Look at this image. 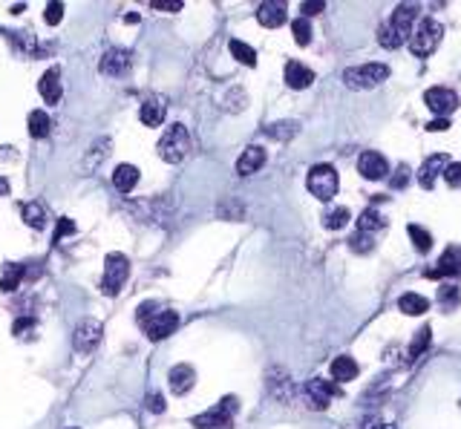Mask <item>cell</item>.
<instances>
[{
  "mask_svg": "<svg viewBox=\"0 0 461 429\" xmlns=\"http://www.w3.org/2000/svg\"><path fill=\"white\" fill-rule=\"evenodd\" d=\"M387 228V219H383V213L378 207H366L360 217H358V231L352 237V248L358 254H369L375 248V239L380 237V231Z\"/></svg>",
  "mask_w": 461,
  "mask_h": 429,
  "instance_id": "1",
  "label": "cell"
},
{
  "mask_svg": "<svg viewBox=\"0 0 461 429\" xmlns=\"http://www.w3.org/2000/svg\"><path fill=\"white\" fill-rule=\"evenodd\" d=\"M441 38H444V26H441L435 18H421V21L412 26V32H410L407 41H410L412 55L427 58V55H432V52L438 49Z\"/></svg>",
  "mask_w": 461,
  "mask_h": 429,
  "instance_id": "2",
  "label": "cell"
},
{
  "mask_svg": "<svg viewBox=\"0 0 461 429\" xmlns=\"http://www.w3.org/2000/svg\"><path fill=\"white\" fill-rule=\"evenodd\" d=\"M188 153H191V135H188V130L182 124H171L165 130V135L159 138V156H162V162L179 165V162H185Z\"/></svg>",
  "mask_w": 461,
  "mask_h": 429,
  "instance_id": "3",
  "label": "cell"
},
{
  "mask_svg": "<svg viewBox=\"0 0 461 429\" xmlns=\"http://www.w3.org/2000/svg\"><path fill=\"white\" fill-rule=\"evenodd\" d=\"M390 78V66L387 63H363V66H352L343 73V81L346 87L352 90H369V87H378Z\"/></svg>",
  "mask_w": 461,
  "mask_h": 429,
  "instance_id": "4",
  "label": "cell"
},
{
  "mask_svg": "<svg viewBox=\"0 0 461 429\" xmlns=\"http://www.w3.org/2000/svg\"><path fill=\"white\" fill-rule=\"evenodd\" d=\"M305 185H309L312 196L329 202V199L338 193L340 179H338V170H335L332 165H315V167L309 170V179H305Z\"/></svg>",
  "mask_w": 461,
  "mask_h": 429,
  "instance_id": "5",
  "label": "cell"
},
{
  "mask_svg": "<svg viewBox=\"0 0 461 429\" xmlns=\"http://www.w3.org/2000/svg\"><path fill=\"white\" fill-rule=\"evenodd\" d=\"M130 276V262L124 254H107V262H104V282H101V289L107 294H118L124 289V282Z\"/></svg>",
  "mask_w": 461,
  "mask_h": 429,
  "instance_id": "6",
  "label": "cell"
},
{
  "mask_svg": "<svg viewBox=\"0 0 461 429\" xmlns=\"http://www.w3.org/2000/svg\"><path fill=\"white\" fill-rule=\"evenodd\" d=\"M234 409H237V400L225 398L216 409H211L205 415H196L193 426L196 429H234Z\"/></svg>",
  "mask_w": 461,
  "mask_h": 429,
  "instance_id": "7",
  "label": "cell"
},
{
  "mask_svg": "<svg viewBox=\"0 0 461 429\" xmlns=\"http://www.w3.org/2000/svg\"><path fill=\"white\" fill-rule=\"evenodd\" d=\"M338 395H340V389L335 383L323 381V378H315V381H309L303 386V398H305V403H309L312 409H329V403Z\"/></svg>",
  "mask_w": 461,
  "mask_h": 429,
  "instance_id": "8",
  "label": "cell"
},
{
  "mask_svg": "<svg viewBox=\"0 0 461 429\" xmlns=\"http://www.w3.org/2000/svg\"><path fill=\"white\" fill-rule=\"evenodd\" d=\"M101 334H104L101 323H98L96 317H87V320H81L78 326H75L72 343H75V348H78L81 354H90V351H93V348L101 343Z\"/></svg>",
  "mask_w": 461,
  "mask_h": 429,
  "instance_id": "9",
  "label": "cell"
},
{
  "mask_svg": "<svg viewBox=\"0 0 461 429\" xmlns=\"http://www.w3.org/2000/svg\"><path fill=\"white\" fill-rule=\"evenodd\" d=\"M179 329V314L176 311H156L153 320L144 326V334L150 340H168Z\"/></svg>",
  "mask_w": 461,
  "mask_h": 429,
  "instance_id": "10",
  "label": "cell"
},
{
  "mask_svg": "<svg viewBox=\"0 0 461 429\" xmlns=\"http://www.w3.org/2000/svg\"><path fill=\"white\" fill-rule=\"evenodd\" d=\"M418 15H421V6H418V4H401V6L392 12V18H390L387 24L407 41L410 32H412V26L418 24Z\"/></svg>",
  "mask_w": 461,
  "mask_h": 429,
  "instance_id": "11",
  "label": "cell"
},
{
  "mask_svg": "<svg viewBox=\"0 0 461 429\" xmlns=\"http://www.w3.org/2000/svg\"><path fill=\"white\" fill-rule=\"evenodd\" d=\"M358 170H360L363 179L378 182V179H383V176L390 173V162L383 159L378 150H366V153H360V159H358Z\"/></svg>",
  "mask_w": 461,
  "mask_h": 429,
  "instance_id": "12",
  "label": "cell"
},
{
  "mask_svg": "<svg viewBox=\"0 0 461 429\" xmlns=\"http://www.w3.org/2000/svg\"><path fill=\"white\" fill-rule=\"evenodd\" d=\"M130 63H133V55L127 49H121V46H113L101 58V73L110 76V78H121L127 69H130Z\"/></svg>",
  "mask_w": 461,
  "mask_h": 429,
  "instance_id": "13",
  "label": "cell"
},
{
  "mask_svg": "<svg viewBox=\"0 0 461 429\" xmlns=\"http://www.w3.org/2000/svg\"><path fill=\"white\" fill-rule=\"evenodd\" d=\"M424 101L435 115H447V113H452L458 107V95L452 90H447V87H430Z\"/></svg>",
  "mask_w": 461,
  "mask_h": 429,
  "instance_id": "14",
  "label": "cell"
},
{
  "mask_svg": "<svg viewBox=\"0 0 461 429\" xmlns=\"http://www.w3.org/2000/svg\"><path fill=\"white\" fill-rule=\"evenodd\" d=\"M447 162H450V156L447 153H435V156H430L424 165H421V170L415 173V179H418V185L424 187V190H430V187H435V182H438V173L447 167Z\"/></svg>",
  "mask_w": 461,
  "mask_h": 429,
  "instance_id": "15",
  "label": "cell"
},
{
  "mask_svg": "<svg viewBox=\"0 0 461 429\" xmlns=\"http://www.w3.org/2000/svg\"><path fill=\"white\" fill-rule=\"evenodd\" d=\"M285 15H288V9H285L283 0H265V4H260V9H257V21H260L265 29L283 26V24H285Z\"/></svg>",
  "mask_w": 461,
  "mask_h": 429,
  "instance_id": "16",
  "label": "cell"
},
{
  "mask_svg": "<svg viewBox=\"0 0 461 429\" xmlns=\"http://www.w3.org/2000/svg\"><path fill=\"white\" fill-rule=\"evenodd\" d=\"M461 274V251L458 248H447L438 259V265L432 271H427L430 279H444V276H458Z\"/></svg>",
  "mask_w": 461,
  "mask_h": 429,
  "instance_id": "17",
  "label": "cell"
},
{
  "mask_svg": "<svg viewBox=\"0 0 461 429\" xmlns=\"http://www.w3.org/2000/svg\"><path fill=\"white\" fill-rule=\"evenodd\" d=\"M312 81H315V73L305 63H300V61L285 63V84L291 90H305V87H312Z\"/></svg>",
  "mask_w": 461,
  "mask_h": 429,
  "instance_id": "18",
  "label": "cell"
},
{
  "mask_svg": "<svg viewBox=\"0 0 461 429\" xmlns=\"http://www.w3.org/2000/svg\"><path fill=\"white\" fill-rule=\"evenodd\" d=\"M263 165H265V150L257 148V145H251V148H245V150L240 153V159H237V173H240V176H251V173H257Z\"/></svg>",
  "mask_w": 461,
  "mask_h": 429,
  "instance_id": "19",
  "label": "cell"
},
{
  "mask_svg": "<svg viewBox=\"0 0 461 429\" xmlns=\"http://www.w3.org/2000/svg\"><path fill=\"white\" fill-rule=\"evenodd\" d=\"M168 383H171V389H173L176 395H188V392L193 389V383H196V372H193L188 363H179V366L171 369Z\"/></svg>",
  "mask_w": 461,
  "mask_h": 429,
  "instance_id": "20",
  "label": "cell"
},
{
  "mask_svg": "<svg viewBox=\"0 0 461 429\" xmlns=\"http://www.w3.org/2000/svg\"><path fill=\"white\" fill-rule=\"evenodd\" d=\"M38 90H41L46 104H58L61 101V76H58V69H46V73L41 76Z\"/></svg>",
  "mask_w": 461,
  "mask_h": 429,
  "instance_id": "21",
  "label": "cell"
},
{
  "mask_svg": "<svg viewBox=\"0 0 461 429\" xmlns=\"http://www.w3.org/2000/svg\"><path fill=\"white\" fill-rule=\"evenodd\" d=\"M138 118H141L144 127H159L165 121V104H162V98H147L141 104V110H138Z\"/></svg>",
  "mask_w": 461,
  "mask_h": 429,
  "instance_id": "22",
  "label": "cell"
},
{
  "mask_svg": "<svg viewBox=\"0 0 461 429\" xmlns=\"http://www.w3.org/2000/svg\"><path fill=\"white\" fill-rule=\"evenodd\" d=\"M358 363L352 361L349 354H340V357H335L332 361V378L338 381V383H349V381H355L358 378Z\"/></svg>",
  "mask_w": 461,
  "mask_h": 429,
  "instance_id": "23",
  "label": "cell"
},
{
  "mask_svg": "<svg viewBox=\"0 0 461 429\" xmlns=\"http://www.w3.org/2000/svg\"><path fill=\"white\" fill-rule=\"evenodd\" d=\"M113 185H116L121 193H130V190L138 185V167H136V165H118L116 173H113Z\"/></svg>",
  "mask_w": 461,
  "mask_h": 429,
  "instance_id": "24",
  "label": "cell"
},
{
  "mask_svg": "<svg viewBox=\"0 0 461 429\" xmlns=\"http://www.w3.org/2000/svg\"><path fill=\"white\" fill-rule=\"evenodd\" d=\"M21 213H24V222L29 228H44L46 225V207L41 202H26L21 205Z\"/></svg>",
  "mask_w": 461,
  "mask_h": 429,
  "instance_id": "25",
  "label": "cell"
},
{
  "mask_svg": "<svg viewBox=\"0 0 461 429\" xmlns=\"http://www.w3.org/2000/svg\"><path fill=\"white\" fill-rule=\"evenodd\" d=\"M398 309L404 311V314H410V317H415V314H427V309H430V300H424L421 294H404L401 300H398Z\"/></svg>",
  "mask_w": 461,
  "mask_h": 429,
  "instance_id": "26",
  "label": "cell"
},
{
  "mask_svg": "<svg viewBox=\"0 0 461 429\" xmlns=\"http://www.w3.org/2000/svg\"><path fill=\"white\" fill-rule=\"evenodd\" d=\"M24 279V265L18 262H6L4 265V279H0V291H15Z\"/></svg>",
  "mask_w": 461,
  "mask_h": 429,
  "instance_id": "27",
  "label": "cell"
},
{
  "mask_svg": "<svg viewBox=\"0 0 461 429\" xmlns=\"http://www.w3.org/2000/svg\"><path fill=\"white\" fill-rule=\"evenodd\" d=\"M26 124H29V135L32 138H46L49 135V115L44 110H32Z\"/></svg>",
  "mask_w": 461,
  "mask_h": 429,
  "instance_id": "28",
  "label": "cell"
},
{
  "mask_svg": "<svg viewBox=\"0 0 461 429\" xmlns=\"http://www.w3.org/2000/svg\"><path fill=\"white\" fill-rule=\"evenodd\" d=\"M228 49H230V55H234L240 63H245V66H257V52H254L248 43H243V41H230V43H228Z\"/></svg>",
  "mask_w": 461,
  "mask_h": 429,
  "instance_id": "29",
  "label": "cell"
},
{
  "mask_svg": "<svg viewBox=\"0 0 461 429\" xmlns=\"http://www.w3.org/2000/svg\"><path fill=\"white\" fill-rule=\"evenodd\" d=\"M346 222H349V207H329L323 217V225L329 231H340V228H346Z\"/></svg>",
  "mask_w": 461,
  "mask_h": 429,
  "instance_id": "30",
  "label": "cell"
},
{
  "mask_svg": "<svg viewBox=\"0 0 461 429\" xmlns=\"http://www.w3.org/2000/svg\"><path fill=\"white\" fill-rule=\"evenodd\" d=\"M107 156H110V141H107V138H101L98 145H96V148L90 150V156H87V165H84V170H87V173H93V170H96V167L101 165V159H107Z\"/></svg>",
  "mask_w": 461,
  "mask_h": 429,
  "instance_id": "31",
  "label": "cell"
},
{
  "mask_svg": "<svg viewBox=\"0 0 461 429\" xmlns=\"http://www.w3.org/2000/svg\"><path fill=\"white\" fill-rule=\"evenodd\" d=\"M297 130H300V124H297V121H280V124L265 127V133H268L271 138H277V141H288Z\"/></svg>",
  "mask_w": 461,
  "mask_h": 429,
  "instance_id": "32",
  "label": "cell"
},
{
  "mask_svg": "<svg viewBox=\"0 0 461 429\" xmlns=\"http://www.w3.org/2000/svg\"><path fill=\"white\" fill-rule=\"evenodd\" d=\"M407 231H410L412 245H415L421 254H427V251L432 248V237H430V231H427V228H421V225H410Z\"/></svg>",
  "mask_w": 461,
  "mask_h": 429,
  "instance_id": "33",
  "label": "cell"
},
{
  "mask_svg": "<svg viewBox=\"0 0 461 429\" xmlns=\"http://www.w3.org/2000/svg\"><path fill=\"white\" fill-rule=\"evenodd\" d=\"M378 41H380V46H387V49H398V46L404 43V38H401L390 24H383V26L378 29Z\"/></svg>",
  "mask_w": 461,
  "mask_h": 429,
  "instance_id": "34",
  "label": "cell"
},
{
  "mask_svg": "<svg viewBox=\"0 0 461 429\" xmlns=\"http://www.w3.org/2000/svg\"><path fill=\"white\" fill-rule=\"evenodd\" d=\"M430 340H432V331H430V326H421V329H418V334L412 337V346H410V357H418V354H424V351H427V346H430Z\"/></svg>",
  "mask_w": 461,
  "mask_h": 429,
  "instance_id": "35",
  "label": "cell"
},
{
  "mask_svg": "<svg viewBox=\"0 0 461 429\" xmlns=\"http://www.w3.org/2000/svg\"><path fill=\"white\" fill-rule=\"evenodd\" d=\"M291 32H294V41L300 43V46H305L312 41V24L305 21V18H297V21H291Z\"/></svg>",
  "mask_w": 461,
  "mask_h": 429,
  "instance_id": "36",
  "label": "cell"
},
{
  "mask_svg": "<svg viewBox=\"0 0 461 429\" xmlns=\"http://www.w3.org/2000/svg\"><path fill=\"white\" fill-rule=\"evenodd\" d=\"M444 179L450 187H461V162H450L444 167Z\"/></svg>",
  "mask_w": 461,
  "mask_h": 429,
  "instance_id": "37",
  "label": "cell"
},
{
  "mask_svg": "<svg viewBox=\"0 0 461 429\" xmlns=\"http://www.w3.org/2000/svg\"><path fill=\"white\" fill-rule=\"evenodd\" d=\"M144 406H147L153 415H162V412H165V398H162V392H150L147 400H144Z\"/></svg>",
  "mask_w": 461,
  "mask_h": 429,
  "instance_id": "38",
  "label": "cell"
},
{
  "mask_svg": "<svg viewBox=\"0 0 461 429\" xmlns=\"http://www.w3.org/2000/svg\"><path fill=\"white\" fill-rule=\"evenodd\" d=\"M156 311H159V309H156V303H153V300H150V303H144V306H138V311H136V320L141 323V329H144V326H147V323L153 320V314H156Z\"/></svg>",
  "mask_w": 461,
  "mask_h": 429,
  "instance_id": "39",
  "label": "cell"
},
{
  "mask_svg": "<svg viewBox=\"0 0 461 429\" xmlns=\"http://www.w3.org/2000/svg\"><path fill=\"white\" fill-rule=\"evenodd\" d=\"M44 18H46V24H61V18H64V4H58V0H52V4L46 6V12H44Z\"/></svg>",
  "mask_w": 461,
  "mask_h": 429,
  "instance_id": "40",
  "label": "cell"
},
{
  "mask_svg": "<svg viewBox=\"0 0 461 429\" xmlns=\"http://www.w3.org/2000/svg\"><path fill=\"white\" fill-rule=\"evenodd\" d=\"M458 297H461V291L455 289V285H444V289L438 291V300H444V306H447V309H450V306H452Z\"/></svg>",
  "mask_w": 461,
  "mask_h": 429,
  "instance_id": "41",
  "label": "cell"
},
{
  "mask_svg": "<svg viewBox=\"0 0 461 429\" xmlns=\"http://www.w3.org/2000/svg\"><path fill=\"white\" fill-rule=\"evenodd\" d=\"M407 182H410V165H398V170H395V176H392V187H407Z\"/></svg>",
  "mask_w": 461,
  "mask_h": 429,
  "instance_id": "42",
  "label": "cell"
},
{
  "mask_svg": "<svg viewBox=\"0 0 461 429\" xmlns=\"http://www.w3.org/2000/svg\"><path fill=\"white\" fill-rule=\"evenodd\" d=\"M303 18H309V15H320L323 12V0H309V4H303L300 6Z\"/></svg>",
  "mask_w": 461,
  "mask_h": 429,
  "instance_id": "43",
  "label": "cell"
},
{
  "mask_svg": "<svg viewBox=\"0 0 461 429\" xmlns=\"http://www.w3.org/2000/svg\"><path fill=\"white\" fill-rule=\"evenodd\" d=\"M72 234H75V222H72V219H61V222H58V231H55V239L72 237Z\"/></svg>",
  "mask_w": 461,
  "mask_h": 429,
  "instance_id": "44",
  "label": "cell"
},
{
  "mask_svg": "<svg viewBox=\"0 0 461 429\" xmlns=\"http://www.w3.org/2000/svg\"><path fill=\"white\" fill-rule=\"evenodd\" d=\"M32 323H35V320H29V317H24V320H18V323L12 326V334H18V337H24V334H26V331L32 329Z\"/></svg>",
  "mask_w": 461,
  "mask_h": 429,
  "instance_id": "45",
  "label": "cell"
},
{
  "mask_svg": "<svg viewBox=\"0 0 461 429\" xmlns=\"http://www.w3.org/2000/svg\"><path fill=\"white\" fill-rule=\"evenodd\" d=\"M447 127H450V121H447V118H435V121H430V124H427V130H430V133H435V130H447Z\"/></svg>",
  "mask_w": 461,
  "mask_h": 429,
  "instance_id": "46",
  "label": "cell"
},
{
  "mask_svg": "<svg viewBox=\"0 0 461 429\" xmlns=\"http://www.w3.org/2000/svg\"><path fill=\"white\" fill-rule=\"evenodd\" d=\"M366 429H398V426L390 420H372V423H366Z\"/></svg>",
  "mask_w": 461,
  "mask_h": 429,
  "instance_id": "47",
  "label": "cell"
},
{
  "mask_svg": "<svg viewBox=\"0 0 461 429\" xmlns=\"http://www.w3.org/2000/svg\"><path fill=\"white\" fill-rule=\"evenodd\" d=\"M153 9H162V12H179L182 4H153Z\"/></svg>",
  "mask_w": 461,
  "mask_h": 429,
  "instance_id": "48",
  "label": "cell"
},
{
  "mask_svg": "<svg viewBox=\"0 0 461 429\" xmlns=\"http://www.w3.org/2000/svg\"><path fill=\"white\" fill-rule=\"evenodd\" d=\"M9 193V185H6V179H0V196H6Z\"/></svg>",
  "mask_w": 461,
  "mask_h": 429,
  "instance_id": "49",
  "label": "cell"
},
{
  "mask_svg": "<svg viewBox=\"0 0 461 429\" xmlns=\"http://www.w3.org/2000/svg\"><path fill=\"white\" fill-rule=\"evenodd\" d=\"M458 406H461V400H458Z\"/></svg>",
  "mask_w": 461,
  "mask_h": 429,
  "instance_id": "50",
  "label": "cell"
}]
</instances>
